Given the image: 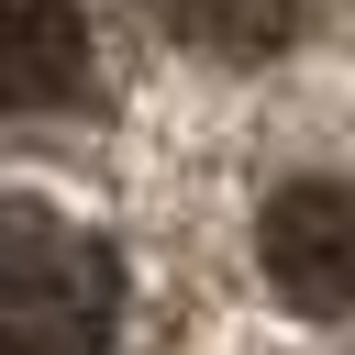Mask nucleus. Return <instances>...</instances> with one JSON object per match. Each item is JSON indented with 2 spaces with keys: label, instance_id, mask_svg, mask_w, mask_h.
<instances>
[{
  "label": "nucleus",
  "instance_id": "f257e3e1",
  "mask_svg": "<svg viewBox=\"0 0 355 355\" xmlns=\"http://www.w3.org/2000/svg\"><path fill=\"white\" fill-rule=\"evenodd\" d=\"M122 277L100 233L44 200H0V355H111Z\"/></svg>",
  "mask_w": 355,
  "mask_h": 355
},
{
  "label": "nucleus",
  "instance_id": "f03ea898",
  "mask_svg": "<svg viewBox=\"0 0 355 355\" xmlns=\"http://www.w3.org/2000/svg\"><path fill=\"white\" fill-rule=\"evenodd\" d=\"M255 277L300 322L355 311V178H277L255 200Z\"/></svg>",
  "mask_w": 355,
  "mask_h": 355
},
{
  "label": "nucleus",
  "instance_id": "7ed1b4c3",
  "mask_svg": "<svg viewBox=\"0 0 355 355\" xmlns=\"http://www.w3.org/2000/svg\"><path fill=\"white\" fill-rule=\"evenodd\" d=\"M78 89H89V11L0 0V111H67Z\"/></svg>",
  "mask_w": 355,
  "mask_h": 355
},
{
  "label": "nucleus",
  "instance_id": "20e7f679",
  "mask_svg": "<svg viewBox=\"0 0 355 355\" xmlns=\"http://www.w3.org/2000/svg\"><path fill=\"white\" fill-rule=\"evenodd\" d=\"M155 22L222 67H266L288 33H300V0H155Z\"/></svg>",
  "mask_w": 355,
  "mask_h": 355
}]
</instances>
